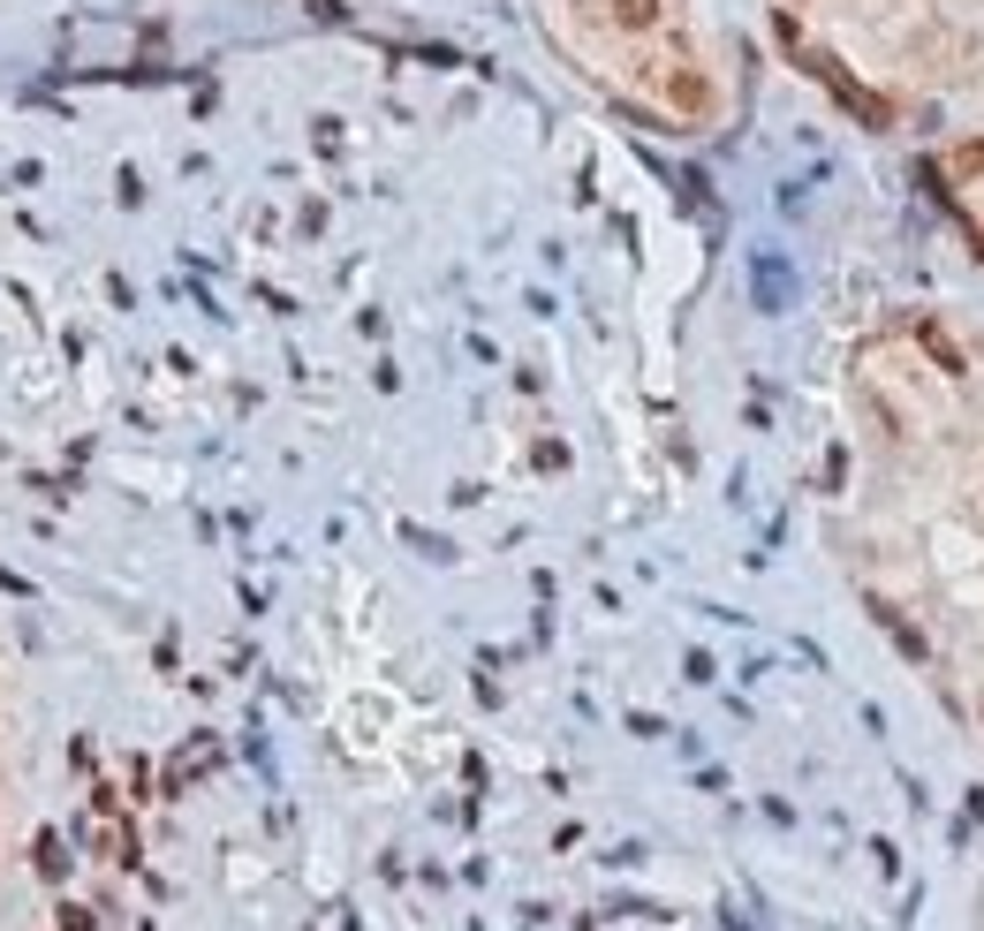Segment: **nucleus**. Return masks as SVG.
<instances>
[{"label":"nucleus","mask_w":984,"mask_h":931,"mask_svg":"<svg viewBox=\"0 0 984 931\" xmlns=\"http://www.w3.org/2000/svg\"><path fill=\"white\" fill-rule=\"evenodd\" d=\"M803 69L819 76V84L840 99V107H848V114H856V122H863V130H894V107H886V99H871V91H863V84H856V76H848L833 53H803Z\"/></svg>","instance_id":"f257e3e1"},{"label":"nucleus","mask_w":984,"mask_h":931,"mask_svg":"<svg viewBox=\"0 0 984 931\" xmlns=\"http://www.w3.org/2000/svg\"><path fill=\"white\" fill-rule=\"evenodd\" d=\"M614 15H622L629 30H652V23H659V0H614Z\"/></svg>","instance_id":"7ed1b4c3"},{"label":"nucleus","mask_w":984,"mask_h":931,"mask_svg":"<svg viewBox=\"0 0 984 931\" xmlns=\"http://www.w3.org/2000/svg\"><path fill=\"white\" fill-rule=\"evenodd\" d=\"M917 333H924V348L939 356V371H962V348H955V341H947L939 326H917Z\"/></svg>","instance_id":"f03ea898"}]
</instances>
